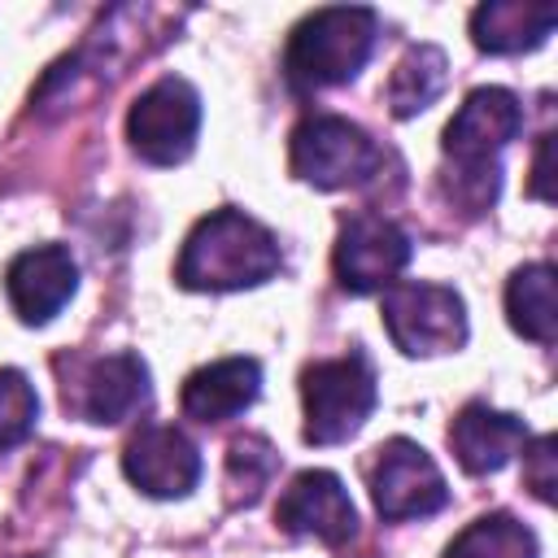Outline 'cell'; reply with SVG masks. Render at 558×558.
Listing matches in <instances>:
<instances>
[{"mask_svg": "<svg viewBox=\"0 0 558 558\" xmlns=\"http://www.w3.org/2000/svg\"><path fill=\"white\" fill-rule=\"evenodd\" d=\"M523 126V105L510 87H475L466 92V100L453 109V118L445 122V161H453V170L445 174V196L466 209V214H484L497 192H501V148L519 135Z\"/></svg>", "mask_w": 558, "mask_h": 558, "instance_id": "obj_1", "label": "cell"}, {"mask_svg": "<svg viewBox=\"0 0 558 558\" xmlns=\"http://www.w3.org/2000/svg\"><path fill=\"white\" fill-rule=\"evenodd\" d=\"M283 266L279 240L266 222L248 218L235 205L205 214L174 262V279L187 292H240L266 283Z\"/></svg>", "mask_w": 558, "mask_h": 558, "instance_id": "obj_2", "label": "cell"}, {"mask_svg": "<svg viewBox=\"0 0 558 558\" xmlns=\"http://www.w3.org/2000/svg\"><path fill=\"white\" fill-rule=\"evenodd\" d=\"M379 17L366 4H331L301 17L283 48V78L296 92H327L353 83L371 61Z\"/></svg>", "mask_w": 558, "mask_h": 558, "instance_id": "obj_3", "label": "cell"}, {"mask_svg": "<svg viewBox=\"0 0 558 558\" xmlns=\"http://www.w3.org/2000/svg\"><path fill=\"white\" fill-rule=\"evenodd\" d=\"M379 401L375 366L362 349L344 357H318L301 371V405H305V440L310 445H344L362 432Z\"/></svg>", "mask_w": 558, "mask_h": 558, "instance_id": "obj_4", "label": "cell"}, {"mask_svg": "<svg viewBox=\"0 0 558 558\" xmlns=\"http://www.w3.org/2000/svg\"><path fill=\"white\" fill-rule=\"evenodd\" d=\"M288 166L301 183L318 192H340V187L371 183L384 166V148L357 122L340 113H314L296 122L288 140Z\"/></svg>", "mask_w": 558, "mask_h": 558, "instance_id": "obj_5", "label": "cell"}, {"mask_svg": "<svg viewBox=\"0 0 558 558\" xmlns=\"http://www.w3.org/2000/svg\"><path fill=\"white\" fill-rule=\"evenodd\" d=\"M379 318L405 357H436L466 344V301L449 283L397 279L384 288Z\"/></svg>", "mask_w": 558, "mask_h": 558, "instance_id": "obj_6", "label": "cell"}, {"mask_svg": "<svg viewBox=\"0 0 558 558\" xmlns=\"http://www.w3.org/2000/svg\"><path fill=\"white\" fill-rule=\"evenodd\" d=\"M61 405L83 423H122L148 401V366L140 353H100V357H57Z\"/></svg>", "mask_w": 558, "mask_h": 558, "instance_id": "obj_7", "label": "cell"}, {"mask_svg": "<svg viewBox=\"0 0 558 558\" xmlns=\"http://www.w3.org/2000/svg\"><path fill=\"white\" fill-rule=\"evenodd\" d=\"M201 135V96L187 78H157L126 113V140L148 166H179L192 157Z\"/></svg>", "mask_w": 558, "mask_h": 558, "instance_id": "obj_8", "label": "cell"}, {"mask_svg": "<svg viewBox=\"0 0 558 558\" xmlns=\"http://www.w3.org/2000/svg\"><path fill=\"white\" fill-rule=\"evenodd\" d=\"M410 257H414V240L405 227H397L384 214L357 209L336 231L331 270L344 292L366 296V292H384L388 283H397V275L410 266Z\"/></svg>", "mask_w": 558, "mask_h": 558, "instance_id": "obj_9", "label": "cell"}, {"mask_svg": "<svg viewBox=\"0 0 558 558\" xmlns=\"http://www.w3.org/2000/svg\"><path fill=\"white\" fill-rule=\"evenodd\" d=\"M366 484H371L375 510L388 523L427 519V514L445 510V501H449V484H445L440 466L432 462V453L418 440H405V436H392L375 449Z\"/></svg>", "mask_w": 558, "mask_h": 558, "instance_id": "obj_10", "label": "cell"}, {"mask_svg": "<svg viewBox=\"0 0 558 558\" xmlns=\"http://www.w3.org/2000/svg\"><path fill=\"white\" fill-rule=\"evenodd\" d=\"M201 449L183 427L170 423H144L126 445H122V471L126 480L157 497V501H174L187 497L201 484Z\"/></svg>", "mask_w": 558, "mask_h": 558, "instance_id": "obj_11", "label": "cell"}, {"mask_svg": "<svg viewBox=\"0 0 558 558\" xmlns=\"http://www.w3.org/2000/svg\"><path fill=\"white\" fill-rule=\"evenodd\" d=\"M275 523L288 536H314L323 545H344L357 532V506L336 471H296L279 493Z\"/></svg>", "mask_w": 558, "mask_h": 558, "instance_id": "obj_12", "label": "cell"}, {"mask_svg": "<svg viewBox=\"0 0 558 558\" xmlns=\"http://www.w3.org/2000/svg\"><path fill=\"white\" fill-rule=\"evenodd\" d=\"M78 288V262L70 257L65 244H35L22 248L9 266H4V292L13 314L26 327H44L61 314V305L74 296Z\"/></svg>", "mask_w": 558, "mask_h": 558, "instance_id": "obj_13", "label": "cell"}, {"mask_svg": "<svg viewBox=\"0 0 558 558\" xmlns=\"http://www.w3.org/2000/svg\"><path fill=\"white\" fill-rule=\"evenodd\" d=\"M527 445V423L510 410H493L488 401H466L449 423V449L466 475L501 471Z\"/></svg>", "mask_w": 558, "mask_h": 558, "instance_id": "obj_14", "label": "cell"}, {"mask_svg": "<svg viewBox=\"0 0 558 558\" xmlns=\"http://www.w3.org/2000/svg\"><path fill=\"white\" fill-rule=\"evenodd\" d=\"M262 392V362L257 357H218L183 379L179 405L196 423H227L244 414Z\"/></svg>", "mask_w": 558, "mask_h": 558, "instance_id": "obj_15", "label": "cell"}, {"mask_svg": "<svg viewBox=\"0 0 558 558\" xmlns=\"http://www.w3.org/2000/svg\"><path fill=\"white\" fill-rule=\"evenodd\" d=\"M558 22V9L549 0H488L471 13V39L480 52L510 57L532 52L549 39Z\"/></svg>", "mask_w": 558, "mask_h": 558, "instance_id": "obj_16", "label": "cell"}, {"mask_svg": "<svg viewBox=\"0 0 558 558\" xmlns=\"http://www.w3.org/2000/svg\"><path fill=\"white\" fill-rule=\"evenodd\" d=\"M506 318L523 340L554 344L558 336V301H554V266L527 262L506 279Z\"/></svg>", "mask_w": 558, "mask_h": 558, "instance_id": "obj_17", "label": "cell"}, {"mask_svg": "<svg viewBox=\"0 0 558 558\" xmlns=\"http://www.w3.org/2000/svg\"><path fill=\"white\" fill-rule=\"evenodd\" d=\"M449 83V57L436 44H410L388 78V109L392 118H414L423 113Z\"/></svg>", "mask_w": 558, "mask_h": 558, "instance_id": "obj_18", "label": "cell"}, {"mask_svg": "<svg viewBox=\"0 0 558 558\" xmlns=\"http://www.w3.org/2000/svg\"><path fill=\"white\" fill-rule=\"evenodd\" d=\"M445 558H541V541L523 519L493 510V514H480L475 523H466L445 545Z\"/></svg>", "mask_w": 558, "mask_h": 558, "instance_id": "obj_19", "label": "cell"}, {"mask_svg": "<svg viewBox=\"0 0 558 558\" xmlns=\"http://www.w3.org/2000/svg\"><path fill=\"white\" fill-rule=\"evenodd\" d=\"M275 466H279V453H275L262 436H240V440H231V449H227V484L235 488V501L253 506V501L262 497V488L270 484Z\"/></svg>", "mask_w": 558, "mask_h": 558, "instance_id": "obj_20", "label": "cell"}, {"mask_svg": "<svg viewBox=\"0 0 558 558\" xmlns=\"http://www.w3.org/2000/svg\"><path fill=\"white\" fill-rule=\"evenodd\" d=\"M35 418H39V397L31 379L17 366H4L0 371V449L22 445L35 432Z\"/></svg>", "mask_w": 558, "mask_h": 558, "instance_id": "obj_21", "label": "cell"}, {"mask_svg": "<svg viewBox=\"0 0 558 558\" xmlns=\"http://www.w3.org/2000/svg\"><path fill=\"white\" fill-rule=\"evenodd\" d=\"M523 484L541 497V501H554V488H558V436H527L523 445Z\"/></svg>", "mask_w": 558, "mask_h": 558, "instance_id": "obj_22", "label": "cell"}, {"mask_svg": "<svg viewBox=\"0 0 558 558\" xmlns=\"http://www.w3.org/2000/svg\"><path fill=\"white\" fill-rule=\"evenodd\" d=\"M549 153H554V135L545 131V135H541V144H536V161H532V183H527L536 201H549V196H554V187H549V179H554V174H549Z\"/></svg>", "mask_w": 558, "mask_h": 558, "instance_id": "obj_23", "label": "cell"}]
</instances>
